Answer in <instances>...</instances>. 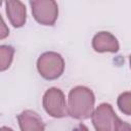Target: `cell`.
I'll return each mask as SVG.
<instances>
[{
	"label": "cell",
	"mask_w": 131,
	"mask_h": 131,
	"mask_svg": "<svg viewBox=\"0 0 131 131\" xmlns=\"http://www.w3.org/2000/svg\"><path fill=\"white\" fill-rule=\"evenodd\" d=\"M35 19L46 26H52L58 15V6L55 1H30Z\"/></svg>",
	"instance_id": "277c9868"
},
{
	"label": "cell",
	"mask_w": 131,
	"mask_h": 131,
	"mask_svg": "<svg viewBox=\"0 0 131 131\" xmlns=\"http://www.w3.org/2000/svg\"><path fill=\"white\" fill-rule=\"evenodd\" d=\"M17 120L21 131H44L45 125L41 117L31 110L24 111L17 116Z\"/></svg>",
	"instance_id": "52a82bcc"
},
{
	"label": "cell",
	"mask_w": 131,
	"mask_h": 131,
	"mask_svg": "<svg viewBox=\"0 0 131 131\" xmlns=\"http://www.w3.org/2000/svg\"><path fill=\"white\" fill-rule=\"evenodd\" d=\"M1 3H2V2H1V1H0V5H1Z\"/></svg>",
	"instance_id": "9a60e30c"
},
{
	"label": "cell",
	"mask_w": 131,
	"mask_h": 131,
	"mask_svg": "<svg viewBox=\"0 0 131 131\" xmlns=\"http://www.w3.org/2000/svg\"><path fill=\"white\" fill-rule=\"evenodd\" d=\"M95 97L93 92L84 86H77L69 93L68 115L78 120L89 119L94 110Z\"/></svg>",
	"instance_id": "6da1fadb"
},
{
	"label": "cell",
	"mask_w": 131,
	"mask_h": 131,
	"mask_svg": "<svg viewBox=\"0 0 131 131\" xmlns=\"http://www.w3.org/2000/svg\"><path fill=\"white\" fill-rule=\"evenodd\" d=\"M43 106L45 111L54 118H62L68 115L66 97L58 88H49L43 97Z\"/></svg>",
	"instance_id": "3957f363"
},
{
	"label": "cell",
	"mask_w": 131,
	"mask_h": 131,
	"mask_svg": "<svg viewBox=\"0 0 131 131\" xmlns=\"http://www.w3.org/2000/svg\"><path fill=\"white\" fill-rule=\"evenodd\" d=\"M92 123L96 131H114L120 120L108 103H101L92 113Z\"/></svg>",
	"instance_id": "5b68a950"
},
{
	"label": "cell",
	"mask_w": 131,
	"mask_h": 131,
	"mask_svg": "<svg viewBox=\"0 0 131 131\" xmlns=\"http://www.w3.org/2000/svg\"><path fill=\"white\" fill-rule=\"evenodd\" d=\"M131 94L130 92H124L122 93L118 98V105L121 112H123L125 115L129 116L131 114Z\"/></svg>",
	"instance_id": "30bf717a"
},
{
	"label": "cell",
	"mask_w": 131,
	"mask_h": 131,
	"mask_svg": "<svg viewBox=\"0 0 131 131\" xmlns=\"http://www.w3.org/2000/svg\"><path fill=\"white\" fill-rule=\"evenodd\" d=\"M6 13L15 28L21 27L26 21V7L20 1H6Z\"/></svg>",
	"instance_id": "ba28073f"
},
{
	"label": "cell",
	"mask_w": 131,
	"mask_h": 131,
	"mask_svg": "<svg viewBox=\"0 0 131 131\" xmlns=\"http://www.w3.org/2000/svg\"><path fill=\"white\" fill-rule=\"evenodd\" d=\"M14 49L9 45L0 46V72L7 70L12 61Z\"/></svg>",
	"instance_id": "9c48e42d"
},
{
	"label": "cell",
	"mask_w": 131,
	"mask_h": 131,
	"mask_svg": "<svg viewBox=\"0 0 131 131\" xmlns=\"http://www.w3.org/2000/svg\"><path fill=\"white\" fill-rule=\"evenodd\" d=\"M8 35H9V29L7 28L2 16L0 15V40L6 38Z\"/></svg>",
	"instance_id": "8fae6325"
},
{
	"label": "cell",
	"mask_w": 131,
	"mask_h": 131,
	"mask_svg": "<svg viewBox=\"0 0 131 131\" xmlns=\"http://www.w3.org/2000/svg\"><path fill=\"white\" fill-rule=\"evenodd\" d=\"M0 131H13V130L11 128H8V127H1Z\"/></svg>",
	"instance_id": "5bb4252c"
},
{
	"label": "cell",
	"mask_w": 131,
	"mask_h": 131,
	"mask_svg": "<svg viewBox=\"0 0 131 131\" xmlns=\"http://www.w3.org/2000/svg\"><path fill=\"white\" fill-rule=\"evenodd\" d=\"M114 131H131V128H130L129 123L123 122V121L119 120V121L117 122V125H116Z\"/></svg>",
	"instance_id": "7c38bea8"
},
{
	"label": "cell",
	"mask_w": 131,
	"mask_h": 131,
	"mask_svg": "<svg viewBox=\"0 0 131 131\" xmlns=\"http://www.w3.org/2000/svg\"><path fill=\"white\" fill-rule=\"evenodd\" d=\"M37 69L40 75L47 80L58 78L64 70V61L56 52H45L38 58Z\"/></svg>",
	"instance_id": "7a4b0ae2"
},
{
	"label": "cell",
	"mask_w": 131,
	"mask_h": 131,
	"mask_svg": "<svg viewBox=\"0 0 131 131\" xmlns=\"http://www.w3.org/2000/svg\"><path fill=\"white\" fill-rule=\"evenodd\" d=\"M73 131H88V129L84 124H79Z\"/></svg>",
	"instance_id": "4fadbf2b"
},
{
	"label": "cell",
	"mask_w": 131,
	"mask_h": 131,
	"mask_svg": "<svg viewBox=\"0 0 131 131\" xmlns=\"http://www.w3.org/2000/svg\"><path fill=\"white\" fill-rule=\"evenodd\" d=\"M92 46L97 52H117L119 50L118 40L108 32L96 34L92 40Z\"/></svg>",
	"instance_id": "8992f818"
}]
</instances>
